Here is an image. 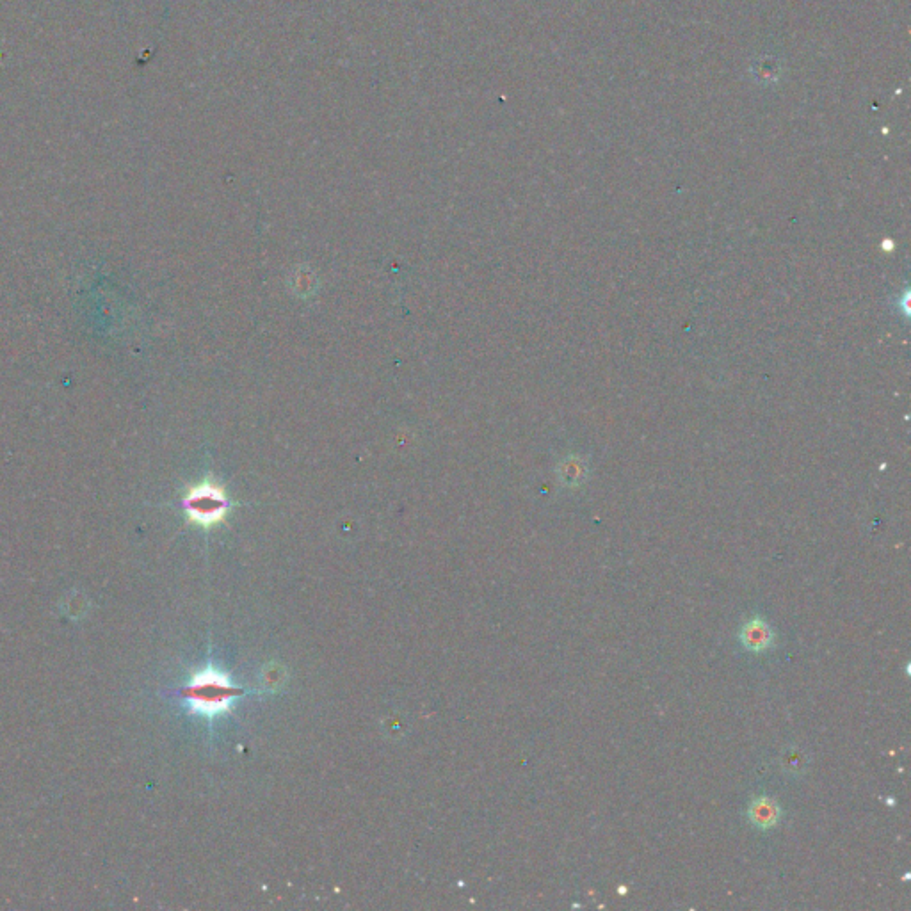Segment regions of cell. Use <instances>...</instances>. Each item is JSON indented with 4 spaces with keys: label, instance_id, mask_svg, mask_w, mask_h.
<instances>
[{
    "label": "cell",
    "instance_id": "5b68a950",
    "mask_svg": "<svg viewBox=\"0 0 911 911\" xmlns=\"http://www.w3.org/2000/svg\"><path fill=\"white\" fill-rule=\"evenodd\" d=\"M783 766L787 767V771H791V773L803 771V767H805V755H803L798 748L787 750L785 751V755H783Z\"/></svg>",
    "mask_w": 911,
    "mask_h": 911
},
{
    "label": "cell",
    "instance_id": "277c9868",
    "mask_svg": "<svg viewBox=\"0 0 911 911\" xmlns=\"http://www.w3.org/2000/svg\"><path fill=\"white\" fill-rule=\"evenodd\" d=\"M748 815H750L751 823L755 824L757 828L767 830L780 821L782 810L773 798H758L751 803Z\"/></svg>",
    "mask_w": 911,
    "mask_h": 911
},
{
    "label": "cell",
    "instance_id": "3957f363",
    "mask_svg": "<svg viewBox=\"0 0 911 911\" xmlns=\"http://www.w3.org/2000/svg\"><path fill=\"white\" fill-rule=\"evenodd\" d=\"M741 641L750 652H764L773 645V632L766 621L751 620L742 629Z\"/></svg>",
    "mask_w": 911,
    "mask_h": 911
},
{
    "label": "cell",
    "instance_id": "7a4b0ae2",
    "mask_svg": "<svg viewBox=\"0 0 911 911\" xmlns=\"http://www.w3.org/2000/svg\"><path fill=\"white\" fill-rule=\"evenodd\" d=\"M184 508L193 524L212 527L225 520L230 504L219 486L214 483H203L189 490L184 499Z\"/></svg>",
    "mask_w": 911,
    "mask_h": 911
},
{
    "label": "cell",
    "instance_id": "6da1fadb",
    "mask_svg": "<svg viewBox=\"0 0 911 911\" xmlns=\"http://www.w3.org/2000/svg\"><path fill=\"white\" fill-rule=\"evenodd\" d=\"M239 694V687L234 686L226 675L212 668L196 673L186 687L187 703L194 712L203 716H216L230 709Z\"/></svg>",
    "mask_w": 911,
    "mask_h": 911
}]
</instances>
